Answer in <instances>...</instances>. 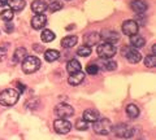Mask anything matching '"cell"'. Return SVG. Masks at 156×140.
Instances as JSON below:
<instances>
[{
    "label": "cell",
    "mask_w": 156,
    "mask_h": 140,
    "mask_svg": "<svg viewBox=\"0 0 156 140\" xmlns=\"http://www.w3.org/2000/svg\"><path fill=\"white\" fill-rule=\"evenodd\" d=\"M58 57H60V52L56 51V50H47V51L44 52V59H46L48 62L56 61Z\"/></svg>",
    "instance_id": "cell-23"
},
{
    "label": "cell",
    "mask_w": 156,
    "mask_h": 140,
    "mask_svg": "<svg viewBox=\"0 0 156 140\" xmlns=\"http://www.w3.org/2000/svg\"><path fill=\"white\" fill-rule=\"evenodd\" d=\"M99 70H100L99 66H98L95 62H94V64H89L86 66V73L90 74V75H96L98 73H99Z\"/></svg>",
    "instance_id": "cell-28"
},
{
    "label": "cell",
    "mask_w": 156,
    "mask_h": 140,
    "mask_svg": "<svg viewBox=\"0 0 156 140\" xmlns=\"http://www.w3.org/2000/svg\"><path fill=\"white\" fill-rule=\"evenodd\" d=\"M66 70L69 71L70 74L77 73V71H81V70H82V65H81V62L78 61V60L72 59L70 61H68V64H66Z\"/></svg>",
    "instance_id": "cell-18"
},
{
    "label": "cell",
    "mask_w": 156,
    "mask_h": 140,
    "mask_svg": "<svg viewBox=\"0 0 156 140\" xmlns=\"http://www.w3.org/2000/svg\"><path fill=\"white\" fill-rule=\"evenodd\" d=\"M112 122L108 119V118H98L94 125H92V128L94 131L99 135H108L111 131H112Z\"/></svg>",
    "instance_id": "cell-3"
},
{
    "label": "cell",
    "mask_w": 156,
    "mask_h": 140,
    "mask_svg": "<svg viewBox=\"0 0 156 140\" xmlns=\"http://www.w3.org/2000/svg\"><path fill=\"white\" fill-rule=\"evenodd\" d=\"M8 5H9V9L13 12H21L25 8L26 3L25 0H8Z\"/></svg>",
    "instance_id": "cell-17"
},
{
    "label": "cell",
    "mask_w": 156,
    "mask_h": 140,
    "mask_svg": "<svg viewBox=\"0 0 156 140\" xmlns=\"http://www.w3.org/2000/svg\"><path fill=\"white\" fill-rule=\"evenodd\" d=\"M55 114L57 115L58 118H69L74 114V109H73L69 104H65V103H60L56 105L55 108Z\"/></svg>",
    "instance_id": "cell-6"
},
{
    "label": "cell",
    "mask_w": 156,
    "mask_h": 140,
    "mask_svg": "<svg viewBox=\"0 0 156 140\" xmlns=\"http://www.w3.org/2000/svg\"><path fill=\"white\" fill-rule=\"evenodd\" d=\"M61 8H62V4H61L60 2H53V3H51L50 5H48L47 9H50L51 13H55V12H57V11H60Z\"/></svg>",
    "instance_id": "cell-31"
},
{
    "label": "cell",
    "mask_w": 156,
    "mask_h": 140,
    "mask_svg": "<svg viewBox=\"0 0 156 140\" xmlns=\"http://www.w3.org/2000/svg\"><path fill=\"white\" fill-rule=\"evenodd\" d=\"M144 65L147 67H155L156 66V56L155 55H148L144 57Z\"/></svg>",
    "instance_id": "cell-27"
},
{
    "label": "cell",
    "mask_w": 156,
    "mask_h": 140,
    "mask_svg": "<svg viewBox=\"0 0 156 140\" xmlns=\"http://www.w3.org/2000/svg\"><path fill=\"white\" fill-rule=\"evenodd\" d=\"M17 86H18V88H20L18 92H20V94H22V92H23V84H21V83H17Z\"/></svg>",
    "instance_id": "cell-36"
},
{
    "label": "cell",
    "mask_w": 156,
    "mask_h": 140,
    "mask_svg": "<svg viewBox=\"0 0 156 140\" xmlns=\"http://www.w3.org/2000/svg\"><path fill=\"white\" fill-rule=\"evenodd\" d=\"M151 50H152V55H156V44H154Z\"/></svg>",
    "instance_id": "cell-37"
},
{
    "label": "cell",
    "mask_w": 156,
    "mask_h": 140,
    "mask_svg": "<svg viewBox=\"0 0 156 140\" xmlns=\"http://www.w3.org/2000/svg\"><path fill=\"white\" fill-rule=\"evenodd\" d=\"M41 67V60L35 56H27L22 61V70L25 74H33Z\"/></svg>",
    "instance_id": "cell-2"
},
{
    "label": "cell",
    "mask_w": 156,
    "mask_h": 140,
    "mask_svg": "<svg viewBox=\"0 0 156 140\" xmlns=\"http://www.w3.org/2000/svg\"><path fill=\"white\" fill-rule=\"evenodd\" d=\"M101 66H103L104 70H107V71H113L117 69V64L113 60H109V59H104V61L101 60Z\"/></svg>",
    "instance_id": "cell-24"
},
{
    "label": "cell",
    "mask_w": 156,
    "mask_h": 140,
    "mask_svg": "<svg viewBox=\"0 0 156 140\" xmlns=\"http://www.w3.org/2000/svg\"><path fill=\"white\" fill-rule=\"evenodd\" d=\"M0 17L3 18L5 22L8 21H12V18H13V11H11V9H4V11H2V13H0Z\"/></svg>",
    "instance_id": "cell-29"
},
{
    "label": "cell",
    "mask_w": 156,
    "mask_h": 140,
    "mask_svg": "<svg viewBox=\"0 0 156 140\" xmlns=\"http://www.w3.org/2000/svg\"><path fill=\"white\" fill-rule=\"evenodd\" d=\"M130 44L133 48H142L146 44V39L143 36H140V35L136 34V35L130 36Z\"/></svg>",
    "instance_id": "cell-20"
},
{
    "label": "cell",
    "mask_w": 156,
    "mask_h": 140,
    "mask_svg": "<svg viewBox=\"0 0 156 140\" xmlns=\"http://www.w3.org/2000/svg\"><path fill=\"white\" fill-rule=\"evenodd\" d=\"M99 40H100V34H98V32H89V34H86L83 38L85 46H87V47H92V46L98 44Z\"/></svg>",
    "instance_id": "cell-14"
},
{
    "label": "cell",
    "mask_w": 156,
    "mask_h": 140,
    "mask_svg": "<svg viewBox=\"0 0 156 140\" xmlns=\"http://www.w3.org/2000/svg\"><path fill=\"white\" fill-rule=\"evenodd\" d=\"M55 32L51 31V30H48V29H46V30H43L42 31V40L44 42V43H50L52 42L53 39H55Z\"/></svg>",
    "instance_id": "cell-25"
},
{
    "label": "cell",
    "mask_w": 156,
    "mask_h": 140,
    "mask_svg": "<svg viewBox=\"0 0 156 140\" xmlns=\"http://www.w3.org/2000/svg\"><path fill=\"white\" fill-rule=\"evenodd\" d=\"M91 47H87V46H81L80 48H78V51H77V53L78 56H82V57H87V56H90L91 55Z\"/></svg>",
    "instance_id": "cell-26"
},
{
    "label": "cell",
    "mask_w": 156,
    "mask_h": 140,
    "mask_svg": "<svg viewBox=\"0 0 156 140\" xmlns=\"http://www.w3.org/2000/svg\"><path fill=\"white\" fill-rule=\"evenodd\" d=\"M47 25V18L44 14H35L31 18V26L34 30H41Z\"/></svg>",
    "instance_id": "cell-11"
},
{
    "label": "cell",
    "mask_w": 156,
    "mask_h": 140,
    "mask_svg": "<svg viewBox=\"0 0 156 140\" xmlns=\"http://www.w3.org/2000/svg\"><path fill=\"white\" fill-rule=\"evenodd\" d=\"M8 5V0H0V7H5Z\"/></svg>",
    "instance_id": "cell-35"
},
{
    "label": "cell",
    "mask_w": 156,
    "mask_h": 140,
    "mask_svg": "<svg viewBox=\"0 0 156 140\" xmlns=\"http://www.w3.org/2000/svg\"><path fill=\"white\" fill-rule=\"evenodd\" d=\"M100 39H103L104 43H109V44H115L120 40V35L113 30H109V29H105L100 32Z\"/></svg>",
    "instance_id": "cell-10"
},
{
    "label": "cell",
    "mask_w": 156,
    "mask_h": 140,
    "mask_svg": "<svg viewBox=\"0 0 156 140\" xmlns=\"http://www.w3.org/2000/svg\"><path fill=\"white\" fill-rule=\"evenodd\" d=\"M5 55H7V52H5V50L4 48H2L0 47V62H2L4 59H5Z\"/></svg>",
    "instance_id": "cell-33"
},
{
    "label": "cell",
    "mask_w": 156,
    "mask_h": 140,
    "mask_svg": "<svg viewBox=\"0 0 156 140\" xmlns=\"http://www.w3.org/2000/svg\"><path fill=\"white\" fill-rule=\"evenodd\" d=\"M78 38L76 35H68L64 39H61V47L62 48H72L77 44Z\"/></svg>",
    "instance_id": "cell-19"
},
{
    "label": "cell",
    "mask_w": 156,
    "mask_h": 140,
    "mask_svg": "<svg viewBox=\"0 0 156 140\" xmlns=\"http://www.w3.org/2000/svg\"><path fill=\"white\" fill-rule=\"evenodd\" d=\"M47 8L48 5L44 0H34L31 3V11L35 14H43L47 11Z\"/></svg>",
    "instance_id": "cell-13"
},
{
    "label": "cell",
    "mask_w": 156,
    "mask_h": 140,
    "mask_svg": "<svg viewBox=\"0 0 156 140\" xmlns=\"http://www.w3.org/2000/svg\"><path fill=\"white\" fill-rule=\"evenodd\" d=\"M134 21L138 23V25H139V23H140V25H144V23H146V17H143L142 14H138V17H136Z\"/></svg>",
    "instance_id": "cell-32"
},
{
    "label": "cell",
    "mask_w": 156,
    "mask_h": 140,
    "mask_svg": "<svg viewBox=\"0 0 156 140\" xmlns=\"http://www.w3.org/2000/svg\"><path fill=\"white\" fill-rule=\"evenodd\" d=\"M130 8L133 9V11L135 13H138V14H142L144 13L146 11H147V3L144 2V0H133V2L130 3Z\"/></svg>",
    "instance_id": "cell-12"
},
{
    "label": "cell",
    "mask_w": 156,
    "mask_h": 140,
    "mask_svg": "<svg viewBox=\"0 0 156 140\" xmlns=\"http://www.w3.org/2000/svg\"><path fill=\"white\" fill-rule=\"evenodd\" d=\"M76 128L80 131H86L89 128V122H86L85 119H78L76 122Z\"/></svg>",
    "instance_id": "cell-30"
},
{
    "label": "cell",
    "mask_w": 156,
    "mask_h": 140,
    "mask_svg": "<svg viewBox=\"0 0 156 140\" xmlns=\"http://www.w3.org/2000/svg\"><path fill=\"white\" fill-rule=\"evenodd\" d=\"M53 128L57 134H61V135H65L70 131L72 128V123L69 121H66L65 118H57L53 123Z\"/></svg>",
    "instance_id": "cell-7"
},
{
    "label": "cell",
    "mask_w": 156,
    "mask_h": 140,
    "mask_svg": "<svg viewBox=\"0 0 156 140\" xmlns=\"http://www.w3.org/2000/svg\"><path fill=\"white\" fill-rule=\"evenodd\" d=\"M20 94L18 91L13 90V88H7L0 92V104L3 107H12L20 99Z\"/></svg>",
    "instance_id": "cell-1"
},
{
    "label": "cell",
    "mask_w": 156,
    "mask_h": 140,
    "mask_svg": "<svg viewBox=\"0 0 156 140\" xmlns=\"http://www.w3.org/2000/svg\"><path fill=\"white\" fill-rule=\"evenodd\" d=\"M139 108L136 107L134 104H129L128 107H126V114H128V117L131 118V119H135L139 117Z\"/></svg>",
    "instance_id": "cell-22"
},
{
    "label": "cell",
    "mask_w": 156,
    "mask_h": 140,
    "mask_svg": "<svg viewBox=\"0 0 156 140\" xmlns=\"http://www.w3.org/2000/svg\"><path fill=\"white\" fill-rule=\"evenodd\" d=\"M112 130H113V132H115L116 136H119V138L128 139V138L133 136V128H130L129 126L122 125V123H120V125H117V126L112 127Z\"/></svg>",
    "instance_id": "cell-9"
},
{
    "label": "cell",
    "mask_w": 156,
    "mask_h": 140,
    "mask_svg": "<svg viewBox=\"0 0 156 140\" xmlns=\"http://www.w3.org/2000/svg\"><path fill=\"white\" fill-rule=\"evenodd\" d=\"M27 57V50L25 47H18L13 53V62H22Z\"/></svg>",
    "instance_id": "cell-16"
},
{
    "label": "cell",
    "mask_w": 156,
    "mask_h": 140,
    "mask_svg": "<svg viewBox=\"0 0 156 140\" xmlns=\"http://www.w3.org/2000/svg\"><path fill=\"white\" fill-rule=\"evenodd\" d=\"M139 31V25L134 20H128L122 23V32L128 36L136 35Z\"/></svg>",
    "instance_id": "cell-8"
},
{
    "label": "cell",
    "mask_w": 156,
    "mask_h": 140,
    "mask_svg": "<svg viewBox=\"0 0 156 140\" xmlns=\"http://www.w3.org/2000/svg\"><path fill=\"white\" fill-rule=\"evenodd\" d=\"M121 53H122V56L130 62V64H136V62H139L140 60H142V56H140V53L136 50H134L133 47L125 46L122 50H121Z\"/></svg>",
    "instance_id": "cell-5"
},
{
    "label": "cell",
    "mask_w": 156,
    "mask_h": 140,
    "mask_svg": "<svg viewBox=\"0 0 156 140\" xmlns=\"http://www.w3.org/2000/svg\"><path fill=\"white\" fill-rule=\"evenodd\" d=\"M83 80H85V73L82 70L77 71V73L70 74L69 79H68V82H69L70 86H78V84H81Z\"/></svg>",
    "instance_id": "cell-15"
},
{
    "label": "cell",
    "mask_w": 156,
    "mask_h": 140,
    "mask_svg": "<svg viewBox=\"0 0 156 140\" xmlns=\"http://www.w3.org/2000/svg\"><path fill=\"white\" fill-rule=\"evenodd\" d=\"M5 32H13V25L5 23Z\"/></svg>",
    "instance_id": "cell-34"
},
{
    "label": "cell",
    "mask_w": 156,
    "mask_h": 140,
    "mask_svg": "<svg viewBox=\"0 0 156 140\" xmlns=\"http://www.w3.org/2000/svg\"><path fill=\"white\" fill-rule=\"evenodd\" d=\"M99 118V113L96 112L95 109H87L83 113V119L86 122H95V121Z\"/></svg>",
    "instance_id": "cell-21"
},
{
    "label": "cell",
    "mask_w": 156,
    "mask_h": 140,
    "mask_svg": "<svg viewBox=\"0 0 156 140\" xmlns=\"http://www.w3.org/2000/svg\"><path fill=\"white\" fill-rule=\"evenodd\" d=\"M116 47L115 44H109V43H103V44H99L96 48V53L100 59H112L116 55Z\"/></svg>",
    "instance_id": "cell-4"
}]
</instances>
